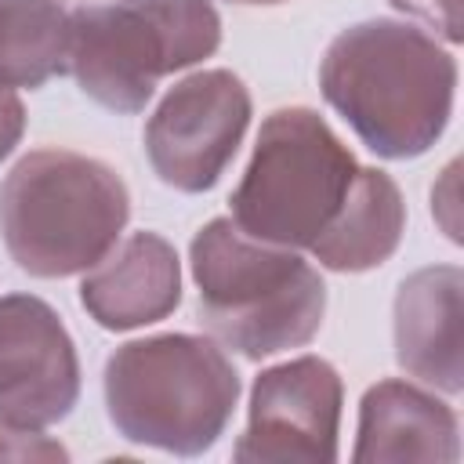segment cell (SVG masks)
I'll return each mask as SVG.
<instances>
[{"label":"cell","instance_id":"6da1fadb","mask_svg":"<svg viewBox=\"0 0 464 464\" xmlns=\"http://www.w3.org/2000/svg\"><path fill=\"white\" fill-rule=\"evenodd\" d=\"M319 91L373 156L417 160L453 116L457 62L410 22L366 18L330 40Z\"/></svg>","mask_w":464,"mask_h":464},{"label":"cell","instance_id":"7a4b0ae2","mask_svg":"<svg viewBox=\"0 0 464 464\" xmlns=\"http://www.w3.org/2000/svg\"><path fill=\"white\" fill-rule=\"evenodd\" d=\"M196 319L243 359L308 344L326 315V283L297 250L246 236L232 218L207 221L188 243Z\"/></svg>","mask_w":464,"mask_h":464},{"label":"cell","instance_id":"3957f363","mask_svg":"<svg viewBox=\"0 0 464 464\" xmlns=\"http://www.w3.org/2000/svg\"><path fill=\"white\" fill-rule=\"evenodd\" d=\"M130 192L123 178L72 149H33L0 181V236L11 261L36 279L94 268L123 236Z\"/></svg>","mask_w":464,"mask_h":464},{"label":"cell","instance_id":"277c9868","mask_svg":"<svg viewBox=\"0 0 464 464\" xmlns=\"http://www.w3.org/2000/svg\"><path fill=\"white\" fill-rule=\"evenodd\" d=\"M102 388L127 442L199 457L225 435L243 381L214 337L156 334L120 344L105 359Z\"/></svg>","mask_w":464,"mask_h":464},{"label":"cell","instance_id":"5b68a950","mask_svg":"<svg viewBox=\"0 0 464 464\" xmlns=\"http://www.w3.org/2000/svg\"><path fill=\"white\" fill-rule=\"evenodd\" d=\"M221 44L214 0H112L69 14L65 72L123 116L141 112L160 80L199 65Z\"/></svg>","mask_w":464,"mask_h":464},{"label":"cell","instance_id":"8992f818","mask_svg":"<svg viewBox=\"0 0 464 464\" xmlns=\"http://www.w3.org/2000/svg\"><path fill=\"white\" fill-rule=\"evenodd\" d=\"M359 163L334 127L308 105L261 120L250 163L232 188V221L276 246H312L344 203Z\"/></svg>","mask_w":464,"mask_h":464},{"label":"cell","instance_id":"52a82bcc","mask_svg":"<svg viewBox=\"0 0 464 464\" xmlns=\"http://www.w3.org/2000/svg\"><path fill=\"white\" fill-rule=\"evenodd\" d=\"M250 91L228 69H199L178 80L145 123L152 174L178 192H210L236 160L250 127Z\"/></svg>","mask_w":464,"mask_h":464},{"label":"cell","instance_id":"ba28073f","mask_svg":"<svg viewBox=\"0 0 464 464\" xmlns=\"http://www.w3.org/2000/svg\"><path fill=\"white\" fill-rule=\"evenodd\" d=\"M341 406L344 384L334 362L297 355L268 366L254 377L246 428L236 439L232 457L243 464H330L337 460Z\"/></svg>","mask_w":464,"mask_h":464},{"label":"cell","instance_id":"9c48e42d","mask_svg":"<svg viewBox=\"0 0 464 464\" xmlns=\"http://www.w3.org/2000/svg\"><path fill=\"white\" fill-rule=\"evenodd\" d=\"M80 399L76 344L36 294L0 297V424L54 428Z\"/></svg>","mask_w":464,"mask_h":464},{"label":"cell","instance_id":"30bf717a","mask_svg":"<svg viewBox=\"0 0 464 464\" xmlns=\"http://www.w3.org/2000/svg\"><path fill=\"white\" fill-rule=\"evenodd\" d=\"M460 297L464 272L457 265H428L410 272L395 290L392 334L395 362L420 384L460 395Z\"/></svg>","mask_w":464,"mask_h":464},{"label":"cell","instance_id":"8fae6325","mask_svg":"<svg viewBox=\"0 0 464 464\" xmlns=\"http://www.w3.org/2000/svg\"><path fill=\"white\" fill-rule=\"evenodd\" d=\"M181 301V261L160 232H130L83 272L80 304L102 330H138Z\"/></svg>","mask_w":464,"mask_h":464},{"label":"cell","instance_id":"7c38bea8","mask_svg":"<svg viewBox=\"0 0 464 464\" xmlns=\"http://www.w3.org/2000/svg\"><path fill=\"white\" fill-rule=\"evenodd\" d=\"M460 457V420L457 410L435 392L388 377L366 388L359 402L355 464L384 460H435L453 464Z\"/></svg>","mask_w":464,"mask_h":464},{"label":"cell","instance_id":"4fadbf2b","mask_svg":"<svg viewBox=\"0 0 464 464\" xmlns=\"http://www.w3.org/2000/svg\"><path fill=\"white\" fill-rule=\"evenodd\" d=\"M406 203L392 174L359 167L352 188L330 225L312 239V257L330 272H370L381 268L402 243Z\"/></svg>","mask_w":464,"mask_h":464},{"label":"cell","instance_id":"5bb4252c","mask_svg":"<svg viewBox=\"0 0 464 464\" xmlns=\"http://www.w3.org/2000/svg\"><path fill=\"white\" fill-rule=\"evenodd\" d=\"M69 11L58 0H0V87L36 91L65 72Z\"/></svg>","mask_w":464,"mask_h":464},{"label":"cell","instance_id":"9a60e30c","mask_svg":"<svg viewBox=\"0 0 464 464\" xmlns=\"http://www.w3.org/2000/svg\"><path fill=\"white\" fill-rule=\"evenodd\" d=\"M388 4L406 18H417L428 29H435V36H442L446 44L464 40V0H388Z\"/></svg>","mask_w":464,"mask_h":464},{"label":"cell","instance_id":"2e32d148","mask_svg":"<svg viewBox=\"0 0 464 464\" xmlns=\"http://www.w3.org/2000/svg\"><path fill=\"white\" fill-rule=\"evenodd\" d=\"M0 460H69V450L36 428L0 424Z\"/></svg>","mask_w":464,"mask_h":464},{"label":"cell","instance_id":"e0dca14e","mask_svg":"<svg viewBox=\"0 0 464 464\" xmlns=\"http://www.w3.org/2000/svg\"><path fill=\"white\" fill-rule=\"evenodd\" d=\"M22 130H25V105L18 91L0 87V163L14 152V145L22 141Z\"/></svg>","mask_w":464,"mask_h":464},{"label":"cell","instance_id":"ac0fdd59","mask_svg":"<svg viewBox=\"0 0 464 464\" xmlns=\"http://www.w3.org/2000/svg\"><path fill=\"white\" fill-rule=\"evenodd\" d=\"M228 4H246V7H257V4H283V0H228Z\"/></svg>","mask_w":464,"mask_h":464}]
</instances>
